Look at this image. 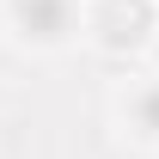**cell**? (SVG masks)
<instances>
[{"label": "cell", "instance_id": "obj_1", "mask_svg": "<svg viewBox=\"0 0 159 159\" xmlns=\"http://www.w3.org/2000/svg\"><path fill=\"white\" fill-rule=\"evenodd\" d=\"M19 25H25L37 43H55V37H67L74 6H67V0H19Z\"/></svg>", "mask_w": 159, "mask_h": 159}, {"label": "cell", "instance_id": "obj_3", "mask_svg": "<svg viewBox=\"0 0 159 159\" xmlns=\"http://www.w3.org/2000/svg\"><path fill=\"white\" fill-rule=\"evenodd\" d=\"M135 116H141V129H147V135H159V86H153V92L135 104Z\"/></svg>", "mask_w": 159, "mask_h": 159}, {"label": "cell", "instance_id": "obj_2", "mask_svg": "<svg viewBox=\"0 0 159 159\" xmlns=\"http://www.w3.org/2000/svg\"><path fill=\"white\" fill-rule=\"evenodd\" d=\"M147 31V6L141 0H110V43H135Z\"/></svg>", "mask_w": 159, "mask_h": 159}]
</instances>
